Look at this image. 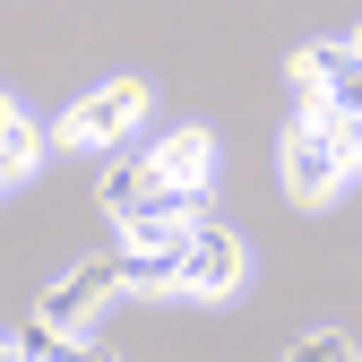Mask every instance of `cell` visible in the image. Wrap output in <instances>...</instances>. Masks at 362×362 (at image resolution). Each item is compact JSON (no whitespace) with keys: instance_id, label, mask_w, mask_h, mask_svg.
Segmentation results:
<instances>
[{"instance_id":"8","label":"cell","mask_w":362,"mask_h":362,"mask_svg":"<svg viewBox=\"0 0 362 362\" xmlns=\"http://www.w3.org/2000/svg\"><path fill=\"white\" fill-rule=\"evenodd\" d=\"M43 156H52V121L18 112L9 129H0V181H9V190H26V181L43 173Z\"/></svg>"},{"instance_id":"13","label":"cell","mask_w":362,"mask_h":362,"mask_svg":"<svg viewBox=\"0 0 362 362\" xmlns=\"http://www.w3.org/2000/svg\"><path fill=\"white\" fill-rule=\"evenodd\" d=\"M0 199H9V181H0Z\"/></svg>"},{"instance_id":"7","label":"cell","mask_w":362,"mask_h":362,"mask_svg":"<svg viewBox=\"0 0 362 362\" xmlns=\"http://www.w3.org/2000/svg\"><path fill=\"white\" fill-rule=\"evenodd\" d=\"M121 293H139V302H181V242H129V250H121Z\"/></svg>"},{"instance_id":"10","label":"cell","mask_w":362,"mask_h":362,"mask_svg":"<svg viewBox=\"0 0 362 362\" xmlns=\"http://www.w3.org/2000/svg\"><path fill=\"white\" fill-rule=\"evenodd\" d=\"M293 362H362V337H345V328H310V337H293Z\"/></svg>"},{"instance_id":"2","label":"cell","mask_w":362,"mask_h":362,"mask_svg":"<svg viewBox=\"0 0 362 362\" xmlns=\"http://www.w3.org/2000/svg\"><path fill=\"white\" fill-rule=\"evenodd\" d=\"M147 112H156V86L147 78H104V86H86V95L52 121V147H69V156H112V147L139 139Z\"/></svg>"},{"instance_id":"9","label":"cell","mask_w":362,"mask_h":362,"mask_svg":"<svg viewBox=\"0 0 362 362\" xmlns=\"http://www.w3.org/2000/svg\"><path fill=\"white\" fill-rule=\"evenodd\" d=\"M328 61H337V43H302V52H285V86H293L302 112H328Z\"/></svg>"},{"instance_id":"5","label":"cell","mask_w":362,"mask_h":362,"mask_svg":"<svg viewBox=\"0 0 362 362\" xmlns=\"http://www.w3.org/2000/svg\"><path fill=\"white\" fill-rule=\"evenodd\" d=\"M147 156H156V173L173 181V190H190V199L216 190V129H207V121H173Z\"/></svg>"},{"instance_id":"4","label":"cell","mask_w":362,"mask_h":362,"mask_svg":"<svg viewBox=\"0 0 362 362\" xmlns=\"http://www.w3.org/2000/svg\"><path fill=\"white\" fill-rule=\"evenodd\" d=\"M250 285V242L233 224H190V242H181V302H233Z\"/></svg>"},{"instance_id":"12","label":"cell","mask_w":362,"mask_h":362,"mask_svg":"<svg viewBox=\"0 0 362 362\" xmlns=\"http://www.w3.org/2000/svg\"><path fill=\"white\" fill-rule=\"evenodd\" d=\"M345 43H354V52H362V26H354V35H345Z\"/></svg>"},{"instance_id":"6","label":"cell","mask_w":362,"mask_h":362,"mask_svg":"<svg viewBox=\"0 0 362 362\" xmlns=\"http://www.w3.org/2000/svg\"><path fill=\"white\" fill-rule=\"evenodd\" d=\"M156 190H173V181L156 173V156H129V147H112V164H104V181H95V207L121 224L129 207H147Z\"/></svg>"},{"instance_id":"11","label":"cell","mask_w":362,"mask_h":362,"mask_svg":"<svg viewBox=\"0 0 362 362\" xmlns=\"http://www.w3.org/2000/svg\"><path fill=\"white\" fill-rule=\"evenodd\" d=\"M18 112H26V104H18V95H0V129H9V121H18Z\"/></svg>"},{"instance_id":"3","label":"cell","mask_w":362,"mask_h":362,"mask_svg":"<svg viewBox=\"0 0 362 362\" xmlns=\"http://www.w3.org/2000/svg\"><path fill=\"white\" fill-rule=\"evenodd\" d=\"M121 293V259H78L69 276H52L35 293V320L61 337V354H95L104 337H95V320H104V302Z\"/></svg>"},{"instance_id":"1","label":"cell","mask_w":362,"mask_h":362,"mask_svg":"<svg viewBox=\"0 0 362 362\" xmlns=\"http://www.w3.org/2000/svg\"><path fill=\"white\" fill-rule=\"evenodd\" d=\"M354 173H362V156L345 147V129H337L328 112H293V121H285V139H276V181H285V199H293L302 216H328V207L354 190Z\"/></svg>"}]
</instances>
